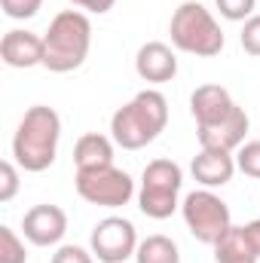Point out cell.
Listing matches in <instances>:
<instances>
[{
  "label": "cell",
  "instance_id": "obj_16",
  "mask_svg": "<svg viewBox=\"0 0 260 263\" xmlns=\"http://www.w3.org/2000/svg\"><path fill=\"white\" fill-rule=\"evenodd\" d=\"M211 248H214V260L217 263H257L260 260L257 248L251 245L245 227H230Z\"/></svg>",
  "mask_w": 260,
  "mask_h": 263
},
{
  "label": "cell",
  "instance_id": "obj_2",
  "mask_svg": "<svg viewBox=\"0 0 260 263\" xmlns=\"http://www.w3.org/2000/svg\"><path fill=\"white\" fill-rule=\"evenodd\" d=\"M169 126V101L159 89H141L129 104L110 117V138L123 150H141L153 144Z\"/></svg>",
  "mask_w": 260,
  "mask_h": 263
},
{
  "label": "cell",
  "instance_id": "obj_24",
  "mask_svg": "<svg viewBox=\"0 0 260 263\" xmlns=\"http://www.w3.org/2000/svg\"><path fill=\"white\" fill-rule=\"evenodd\" d=\"M49 263H95V254L80 248V245H62Z\"/></svg>",
  "mask_w": 260,
  "mask_h": 263
},
{
  "label": "cell",
  "instance_id": "obj_8",
  "mask_svg": "<svg viewBox=\"0 0 260 263\" xmlns=\"http://www.w3.org/2000/svg\"><path fill=\"white\" fill-rule=\"evenodd\" d=\"M89 251L95 254L98 263H126L138 251L135 223L129 217H117V214L98 220L89 239Z\"/></svg>",
  "mask_w": 260,
  "mask_h": 263
},
{
  "label": "cell",
  "instance_id": "obj_23",
  "mask_svg": "<svg viewBox=\"0 0 260 263\" xmlns=\"http://www.w3.org/2000/svg\"><path fill=\"white\" fill-rule=\"evenodd\" d=\"M18 193V168L15 162H0V202H12Z\"/></svg>",
  "mask_w": 260,
  "mask_h": 263
},
{
  "label": "cell",
  "instance_id": "obj_12",
  "mask_svg": "<svg viewBox=\"0 0 260 263\" xmlns=\"http://www.w3.org/2000/svg\"><path fill=\"white\" fill-rule=\"evenodd\" d=\"M248 129H251V120H248L245 107H236L227 120H220V123H214V126H205V129H196V138H199V147L236 153V150L245 144Z\"/></svg>",
  "mask_w": 260,
  "mask_h": 263
},
{
  "label": "cell",
  "instance_id": "obj_11",
  "mask_svg": "<svg viewBox=\"0 0 260 263\" xmlns=\"http://www.w3.org/2000/svg\"><path fill=\"white\" fill-rule=\"evenodd\" d=\"M239 104L233 101V95L220 86V83H205L190 95V114L196 120V129L214 126L220 120H227Z\"/></svg>",
  "mask_w": 260,
  "mask_h": 263
},
{
  "label": "cell",
  "instance_id": "obj_22",
  "mask_svg": "<svg viewBox=\"0 0 260 263\" xmlns=\"http://www.w3.org/2000/svg\"><path fill=\"white\" fill-rule=\"evenodd\" d=\"M239 43H242V49L248 52V55H254L260 59V15L254 12L245 25H242V34H239Z\"/></svg>",
  "mask_w": 260,
  "mask_h": 263
},
{
  "label": "cell",
  "instance_id": "obj_25",
  "mask_svg": "<svg viewBox=\"0 0 260 263\" xmlns=\"http://www.w3.org/2000/svg\"><path fill=\"white\" fill-rule=\"evenodd\" d=\"M80 12H95V15H104V12H110L114 9V3L117 0H70Z\"/></svg>",
  "mask_w": 260,
  "mask_h": 263
},
{
  "label": "cell",
  "instance_id": "obj_19",
  "mask_svg": "<svg viewBox=\"0 0 260 263\" xmlns=\"http://www.w3.org/2000/svg\"><path fill=\"white\" fill-rule=\"evenodd\" d=\"M236 165H239L242 175L260 181V141H245L236 150Z\"/></svg>",
  "mask_w": 260,
  "mask_h": 263
},
{
  "label": "cell",
  "instance_id": "obj_7",
  "mask_svg": "<svg viewBox=\"0 0 260 263\" xmlns=\"http://www.w3.org/2000/svg\"><path fill=\"white\" fill-rule=\"evenodd\" d=\"M181 214H184V223H187L190 236H193L196 242H202V245H214L233 227L230 205L220 196H214L211 190H205V187L184 196Z\"/></svg>",
  "mask_w": 260,
  "mask_h": 263
},
{
  "label": "cell",
  "instance_id": "obj_13",
  "mask_svg": "<svg viewBox=\"0 0 260 263\" xmlns=\"http://www.w3.org/2000/svg\"><path fill=\"white\" fill-rule=\"evenodd\" d=\"M135 73L144 83H172L178 77V55L169 43L150 40L135 55Z\"/></svg>",
  "mask_w": 260,
  "mask_h": 263
},
{
  "label": "cell",
  "instance_id": "obj_1",
  "mask_svg": "<svg viewBox=\"0 0 260 263\" xmlns=\"http://www.w3.org/2000/svg\"><path fill=\"white\" fill-rule=\"evenodd\" d=\"M59 141H62V117L46 104H34L25 110L18 129L12 135V159L25 172H34V175L46 172L55 162Z\"/></svg>",
  "mask_w": 260,
  "mask_h": 263
},
{
  "label": "cell",
  "instance_id": "obj_10",
  "mask_svg": "<svg viewBox=\"0 0 260 263\" xmlns=\"http://www.w3.org/2000/svg\"><path fill=\"white\" fill-rule=\"evenodd\" d=\"M43 37L34 34V31H25V28H12L3 34L0 40V59L3 65L15 67V70H28V67L43 65Z\"/></svg>",
  "mask_w": 260,
  "mask_h": 263
},
{
  "label": "cell",
  "instance_id": "obj_4",
  "mask_svg": "<svg viewBox=\"0 0 260 263\" xmlns=\"http://www.w3.org/2000/svg\"><path fill=\"white\" fill-rule=\"evenodd\" d=\"M169 34H172L175 49L196 55V59H214L224 49V31L217 18L211 15V9H205L199 0H184L172 12Z\"/></svg>",
  "mask_w": 260,
  "mask_h": 263
},
{
  "label": "cell",
  "instance_id": "obj_3",
  "mask_svg": "<svg viewBox=\"0 0 260 263\" xmlns=\"http://www.w3.org/2000/svg\"><path fill=\"white\" fill-rule=\"evenodd\" d=\"M43 67L52 73H70L89 59L92 49V22L80 9H62L49 31L43 34Z\"/></svg>",
  "mask_w": 260,
  "mask_h": 263
},
{
  "label": "cell",
  "instance_id": "obj_6",
  "mask_svg": "<svg viewBox=\"0 0 260 263\" xmlns=\"http://www.w3.org/2000/svg\"><path fill=\"white\" fill-rule=\"evenodd\" d=\"M77 193L89 205L101 208H123L135 196V181L129 172L117 165H98V168H77Z\"/></svg>",
  "mask_w": 260,
  "mask_h": 263
},
{
  "label": "cell",
  "instance_id": "obj_21",
  "mask_svg": "<svg viewBox=\"0 0 260 263\" xmlns=\"http://www.w3.org/2000/svg\"><path fill=\"white\" fill-rule=\"evenodd\" d=\"M0 6H3V15L6 18L22 22V18H34L40 12L43 0H0Z\"/></svg>",
  "mask_w": 260,
  "mask_h": 263
},
{
  "label": "cell",
  "instance_id": "obj_18",
  "mask_svg": "<svg viewBox=\"0 0 260 263\" xmlns=\"http://www.w3.org/2000/svg\"><path fill=\"white\" fill-rule=\"evenodd\" d=\"M0 263H28L25 242L12 227H0Z\"/></svg>",
  "mask_w": 260,
  "mask_h": 263
},
{
  "label": "cell",
  "instance_id": "obj_15",
  "mask_svg": "<svg viewBox=\"0 0 260 263\" xmlns=\"http://www.w3.org/2000/svg\"><path fill=\"white\" fill-rule=\"evenodd\" d=\"M114 138L101 132H86L73 144V162L77 168H98V165H114Z\"/></svg>",
  "mask_w": 260,
  "mask_h": 263
},
{
  "label": "cell",
  "instance_id": "obj_14",
  "mask_svg": "<svg viewBox=\"0 0 260 263\" xmlns=\"http://www.w3.org/2000/svg\"><path fill=\"white\" fill-rule=\"evenodd\" d=\"M190 172H193L196 184H202L205 190L224 187V184H230L233 175L239 172V165H236V153L199 147V153H196L193 162H190Z\"/></svg>",
  "mask_w": 260,
  "mask_h": 263
},
{
  "label": "cell",
  "instance_id": "obj_9",
  "mask_svg": "<svg viewBox=\"0 0 260 263\" xmlns=\"http://www.w3.org/2000/svg\"><path fill=\"white\" fill-rule=\"evenodd\" d=\"M67 233V214L65 208L59 205H49V202H40L34 208L25 211L22 217V236L37 245V248H52L65 239Z\"/></svg>",
  "mask_w": 260,
  "mask_h": 263
},
{
  "label": "cell",
  "instance_id": "obj_26",
  "mask_svg": "<svg viewBox=\"0 0 260 263\" xmlns=\"http://www.w3.org/2000/svg\"><path fill=\"white\" fill-rule=\"evenodd\" d=\"M245 233H248L251 245L257 248V254H260V217H257V220H251V223H245Z\"/></svg>",
  "mask_w": 260,
  "mask_h": 263
},
{
  "label": "cell",
  "instance_id": "obj_17",
  "mask_svg": "<svg viewBox=\"0 0 260 263\" xmlns=\"http://www.w3.org/2000/svg\"><path fill=\"white\" fill-rule=\"evenodd\" d=\"M135 263H181V251H178V245L169 236L153 233L144 242H138Z\"/></svg>",
  "mask_w": 260,
  "mask_h": 263
},
{
  "label": "cell",
  "instance_id": "obj_20",
  "mask_svg": "<svg viewBox=\"0 0 260 263\" xmlns=\"http://www.w3.org/2000/svg\"><path fill=\"white\" fill-rule=\"evenodd\" d=\"M214 6L227 22H248L254 15L257 0H214Z\"/></svg>",
  "mask_w": 260,
  "mask_h": 263
},
{
  "label": "cell",
  "instance_id": "obj_5",
  "mask_svg": "<svg viewBox=\"0 0 260 263\" xmlns=\"http://www.w3.org/2000/svg\"><path fill=\"white\" fill-rule=\"evenodd\" d=\"M181 187H184V172L175 159H153L141 172V187H138V208L153 217L165 220L181 208Z\"/></svg>",
  "mask_w": 260,
  "mask_h": 263
}]
</instances>
